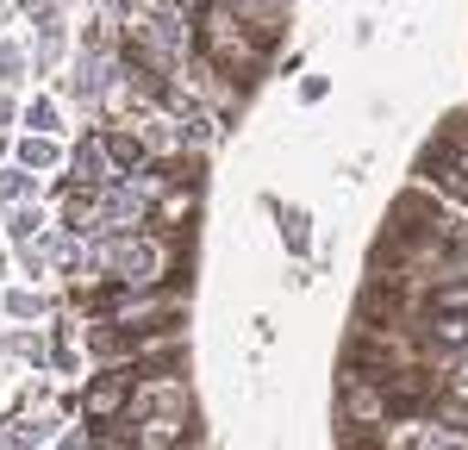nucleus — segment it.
Masks as SVG:
<instances>
[{
    "mask_svg": "<svg viewBox=\"0 0 468 450\" xmlns=\"http://www.w3.org/2000/svg\"><path fill=\"white\" fill-rule=\"evenodd\" d=\"M200 50H207V63L213 70H225V75H250L256 63H262V38L231 13V0H213L207 13H200Z\"/></svg>",
    "mask_w": 468,
    "mask_h": 450,
    "instance_id": "f257e3e1",
    "label": "nucleus"
},
{
    "mask_svg": "<svg viewBox=\"0 0 468 450\" xmlns=\"http://www.w3.org/2000/svg\"><path fill=\"white\" fill-rule=\"evenodd\" d=\"M288 244H293V251L306 244V220H300V213H288Z\"/></svg>",
    "mask_w": 468,
    "mask_h": 450,
    "instance_id": "f03ea898",
    "label": "nucleus"
},
{
    "mask_svg": "<svg viewBox=\"0 0 468 450\" xmlns=\"http://www.w3.org/2000/svg\"><path fill=\"white\" fill-rule=\"evenodd\" d=\"M456 381H463V388H468V357H463V370H456Z\"/></svg>",
    "mask_w": 468,
    "mask_h": 450,
    "instance_id": "7ed1b4c3",
    "label": "nucleus"
}]
</instances>
